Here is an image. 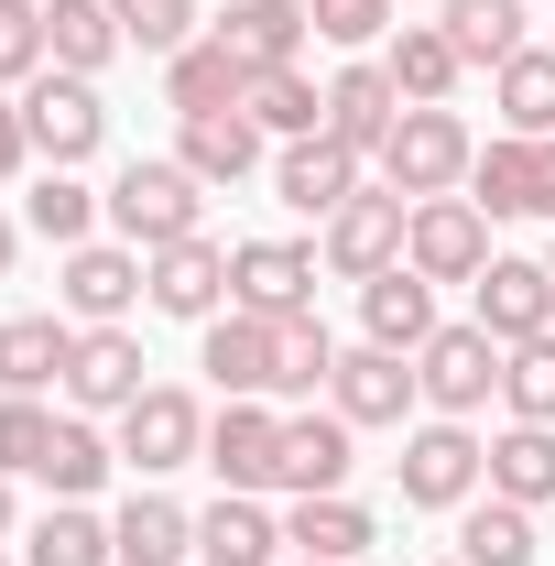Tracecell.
I'll return each mask as SVG.
<instances>
[{
  "instance_id": "obj_1",
  "label": "cell",
  "mask_w": 555,
  "mask_h": 566,
  "mask_svg": "<svg viewBox=\"0 0 555 566\" xmlns=\"http://www.w3.org/2000/svg\"><path fill=\"white\" fill-rule=\"evenodd\" d=\"M197 218H208V186H197L175 153L121 164V186H109V229H121L132 251H175V240H197Z\"/></svg>"
},
{
  "instance_id": "obj_2",
  "label": "cell",
  "mask_w": 555,
  "mask_h": 566,
  "mask_svg": "<svg viewBox=\"0 0 555 566\" xmlns=\"http://www.w3.org/2000/svg\"><path fill=\"white\" fill-rule=\"evenodd\" d=\"M370 164H381V186H392V197H458V186H469V164H480V142H469L458 109H404L392 142H381Z\"/></svg>"
},
{
  "instance_id": "obj_3",
  "label": "cell",
  "mask_w": 555,
  "mask_h": 566,
  "mask_svg": "<svg viewBox=\"0 0 555 566\" xmlns=\"http://www.w3.org/2000/svg\"><path fill=\"white\" fill-rule=\"evenodd\" d=\"M392 469H404V501H415V512H469L480 480H490V447H480L458 415H425L415 436H404V458H392Z\"/></svg>"
},
{
  "instance_id": "obj_4",
  "label": "cell",
  "mask_w": 555,
  "mask_h": 566,
  "mask_svg": "<svg viewBox=\"0 0 555 566\" xmlns=\"http://www.w3.org/2000/svg\"><path fill=\"white\" fill-rule=\"evenodd\" d=\"M22 132H33V153L55 164V175H76L98 142H109V109H98V76H66L44 66L33 87H22Z\"/></svg>"
},
{
  "instance_id": "obj_5",
  "label": "cell",
  "mask_w": 555,
  "mask_h": 566,
  "mask_svg": "<svg viewBox=\"0 0 555 566\" xmlns=\"http://www.w3.org/2000/svg\"><path fill=\"white\" fill-rule=\"evenodd\" d=\"M404 262L425 283H480L501 251H490V208L480 197H415V229H404Z\"/></svg>"
},
{
  "instance_id": "obj_6",
  "label": "cell",
  "mask_w": 555,
  "mask_h": 566,
  "mask_svg": "<svg viewBox=\"0 0 555 566\" xmlns=\"http://www.w3.org/2000/svg\"><path fill=\"white\" fill-rule=\"evenodd\" d=\"M404 229H415V197H392V186H359L338 218H327V240H316V262L338 283H370L404 262Z\"/></svg>"
},
{
  "instance_id": "obj_7",
  "label": "cell",
  "mask_w": 555,
  "mask_h": 566,
  "mask_svg": "<svg viewBox=\"0 0 555 566\" xmlns=\"http://www.w3.org/2000/svg\"><path fill=\"white\" fill-rule=\"evenodd\" d=\"M501 359H512V349H501L480 316H469V327H436V338L415 349V381H425V403H436V415L469 424L490 392H501Z\"/></svg>"
},
{
  "instance_id": "obj_8",
  "label": "cell",
  "mask_w": 555,
  "mask_h": 566,
  "mask_svg": "<svg viewBox=\"0 0 555 566\" xmlns=\"http://www.w3.org/2000/svg\"><path fill=\"white\" fill-rule=\"evenodd\" d=\"M208 370L229 403H273L283 392V316H251V305H229V316H208Z\"/></svg>"
},
{
  "instance_id": "obj_9",
  "label": "cell",
  "mask_w": 555,
  "mask_h": 566,
  "mask_svg": "<svg viewBox=\"0 0 555 566\" xmlns=\"http://www.w3.org/2000/svg\"><path fill=\"white\" fill-rule=\"evenodd\" d=\"M121 458H132L142 480H175L186 458H208V403L175 392V381H153L132 415H121Z\"/></svg>"
},
{
  "instance_id": "obj_10",
  "label": "cell",
  "mask_w": 555,
  "mask_h": 566,
  "mask_svg": "<svg viewBox=\"0 0 555 566\" xmlns=\"http://www.w3.org/2000/svg\"><path fill=\"white\" fill-rule=\"evenodd\" d=\"M218 294H229V251H218L208 229H197V240H175V251H142V305H153V316L208 327Z\"/></svg>"
},
{
  "instance_id": "obj_11",
  "label": "cell",
  "mask_w": 555,
  "mask_h": 566,
  "mask_svg": "<svg viewBox=\"0 0 555 566\" xmlns=\"http://www.w3.org/2000/svg\"><path fill=\"white\" fill-rule=\"evenodd\" d=\"M142 370H153V359H142V338H132V327H76L66 403H76V415H132L142 392H153Z\"/></svg>"
},
{
  "instance_id": "obj_12",
  "label": "cell",
  "mask_w": 555,
  "mask_h": 566,
  "mask_svg": "<svg viewBox=\"0 0 555 566\" xmlns=\"http://www.w3.org/2000/svg\"><path fill=\"white\" fill-rule=\"evenodd\" d=\"M327 403H338L348 424H404L425 403V381H415L404 349H370V338H359V349H338V370H327Z\"/></svg>"
},
{
  "instance_id": "obj_13",
  "label": "cell",
  "mask_w": 555,
  "mask_h": 566,
  "mask_svg": "<svg viewBox=\"0 0 555 566\" xmlns=\"http://www.w3.org/2000/svg\"><path fill=\"white\" fill-rule=\"evenodd\" d=\"M229 305H251V316H305V305H316V251H305V240H240V251H229Z\"/></svg>"
},
{
  "instance_id": "obj_14",
  "label": "cell",
  "mask_w": 555,
  "mask_h": 566,
  "mask_svg": "<svg viewBox=\"0 0 555 566\" xmlns=\"http://www.w3.org/2000/svg\"><path fill=\"white\" fill-rule=\"evenodd\" d=\"M359 175H370V164H359L338 132H305V142H283V153H273V197H283V208H305V218H338L348 197H359Z\"/></svg>"
},
{
  "instance_id": "obj_15",
  "label": "cell",
  "mask_w": 555,
  "mask_h": 566,
  "mask_svg": "<svg viewBox=\"0 0 555 566\" xmlns=\"http://www.w3.org/2000/svg\"><path fill=\"white\" fill-rule=\"evenodd\" d=\"M392 120H404V87H392V66H381V55H348V66L327 76V132H338L348 153L370 164V153L392 142Z\"/></svg>"
},
{
  "instance_id": "obj_16",
  "label": "cell",
  "mask_w": 555,
  "mask_h": 566,
  "mask_svg": "<svg viewBox=\"0 0 555 566\" xmlns=\"http://www.w3.org/2000/svg\"><path fill=\"white\" fill-rule=\"evenodd\" d=\"M142 305V251L132 240H76L66 251V316L76 327H121Z\"/></svg>"
},
{
  "instance_id": "obj_17",
  "label": "cell",
  "mask_w": 555,
  "mask_h": 566,
  "mask_svg": "<svg viewBox=\"0 0 555 566\" xmlns=\"http://www.w3.org/2000/svg\"><path fill=\"white\" fill-rule=\"evenodd\" d=\"M208 469H218V491H273V480H283V415H273V403H229V415H208Z\"/></svg>"
},
{
  "instance_id": "obj_18",
  "label": "cell",
  "mask_w": 555,
  "mask_h": 566,
  "mask_svg": "<svg viewBox=\"0 0 555 566\" xmlns=\"http://www.w3.org/2000/svg\"><path fill=\"white\" fill-rule=\"evenodd\" d=\"M348 436H359V424L338 415V403H327V415H283V480L273 491H348V469H359V447H348Z\"/></svg>"
},
{
  "instance_id": "obj_19",
  "label": "cell",
  "mask_w": 555,
  "mask_h": 566,
  "mask_svg": "<svg viewBox=\"0 0 555 566\" xmlns=\"http://www.w3.org/2000/svg\"><path fill=\"white\" fill-rule=\"evenodd\" d=\"M359 327H370V349H404V359H415L425 338H436V283H425L415 262L370 273V283H359Z\"/></svg>"
},
{
  "instance_id": "obj_20",
  "label": "cell",
  "mask_w": 555,
  "mask_h": 566,
  "mask_svg": "<svg viewBox=\"0 0 555 566\" xmlns=\"http://www.w3.org/2000/svg\"><path fill=\"white\" fill-rule=\"evenodd\" d=\"M283 545H294V556H316V566H359L370 545H381V523H370L348 491H305L294 512H283Z\"/></svg>"
},
{
  "instance_id": "obj_21",
  "label": "cell",
  "mask_w": 555,
  "mask_h": 566,
  "mask_svg": "<svg viewBox=\"0 0 555 566\" xmlns=\"http://www.w3.org/2000/svg\"><path fill=\"white\" fill-rule=\"evenodd\" d=\"M381 66H392V87H404V109H447V98H458V76H469V55L447 44V22H392Z\"/></svg>"
},
{
  "instance_id": "obj_22",
  "label": "cell",
  "mask_w": 555,
  "mask_h": 566,
  "mask_svg": "<svg viewBox=\"0 0 555 566\" xmlns=\"http://www.w3.org/2000/svg\"><path fill=\"white\" fill-rule=\"evenodd\" d=\"M175 164H186L197 186H251V175H262V120H251V109H208V120L175 132Z\"/></svg>"
},
{
  "instance_id": "obj_23",
  "label": "cell",
  "mask_w": 555,
  "mask_h": 566,
  "mask_svg": "<svg viewBox=\"0 0 555 566\" xmlns=\"http://www.w3.org/2000/svg\"><path fill=\"white\" fill-rule=\"evenodd\" d=\"M480 327L501 338V349L545 338V327H555V273H545V262H490V273H480Z\"/></svg>"
},
{
  "instance_id": "obj_24",
  "label": "cell",
  "mask_w": 555,
  "mask_h": 566,
  "mask_svg": "<svg viewBox=\"0 0 555 566\" xmlns=\"http://www.w3.org/2000/svg\"><path fill=\"white\" fill-rule=\"evenodd\" d=\"M164 98H175V120H208V109H240L251 98V66L218 44V33H197L186 55H164Z\"/></svg>"
},
{
  "instance_id": "obj_25",
  "label": "cell",
  "mask_w": 555,
  "mask_h": 566,
  "mask_svg": "<svg viewBox=\"0 0 555 566\" xmlns=\"http://www.w3.org/2000/svg\"><path fill=\"white\" fill-rule=\"evenodd\" d=\"M109 545H121V566H186L197 556V512L164 501V491H132L109 512Z\"/></svg>"
},
{
  "instance_id": "obj_26",
  "label": "cell",
  "mask_w": 555,
  "mask_h": 566,
  "mask_svg": "<svg viewBox=\"0 0 555 566\" xmlns=\"http://www.w3.org/2000/svg\"><path fill=\"white\" fill-rule=\"evenodd\" d=\"M305 33H316V22H305V0H229V11H218V44H229L251 76H262V66H294V55H305Z\"/></svg>"
},
{
  "instance_id": "obj_27",
  "label": "cell",
  "mask_w": 555,
  "mask_h": 566,
  "mask_svg": "<svg viewBox=\"0 0 555 566\" xmlns=\"http://www.w3.org/2000/svg\"><path fill=\"white\" fill-rule=\"evenodd\" d=\"M197 556L208 566H273L283 556V523L262 512V491H218L197 512Z\"/></svg>"
},
{
  "instance_id": "obj_28",
  "label": "cell",
  "mask_w": 555,
  "mask_h": 566,
  "mask_svg": "<svg viewBox=\"0 0 555 566\" xmlns=\"http://www.w3.org/2000/svg\"><path fill=\"white\" fill-rule=\"evenodd\" d=\"M76 327L66 316H0V392H66Z\"/></svg>"
},
{
  "instance_id": "obj_29",
  "label": "cell",
  "mask_w": 555,
  "mask_h": 566,
  "mask_svg": "<svg viewBox=\"0 0 555 566\" xmlns=\"http://www.w3.org/2000/svg\"><path fill=\"white\" fill-rule=\"evenodd\" d=\"M545 556V534H534V512H523V501H469V512H458V566H534Z\"/></svg>"
},
{
  "instance_id": "obj_30",
  "label": "cell",
  "mask_w": 555,
  "mask_h": 566,
  "mask_svg": "<svg viewBox=\"0 0 555 566\" xmlns=\"http://www.w3.org/2000/svg\"><path fill=\"white\" fill-rule=\"evenodd\" d=\"M490 491L523 501V512H545L555 501V424H501V436H490Z\"/></svg>"
},
{
  "instance_id": "obj_31",
  "label": "cell",
  "mask_w": 555,
  "mask_h": 566,
  "mask_svg": "<svg viewBox=\"0 0 555 566\" xmlns=\"http://www.w3.org/2000/svg\"><path fill=\"white\" fill-rule=\"evenodd\" d=\"M490 98H501V132L512 142H555V44H523Z\"/></svg>"
},
{
  "instance_id": "obj_32",
  "label": "cell",
  "mask_w": 555,
  "mask_h": 566,
  "mask_svg": "<svg viewBox=\"0 0 555 566\" xmlns=\"http://www.w3.org/2000/svg\"><path fill=\"white\" fill-rule=\"evenodd\" d=\"M44 44H55L66 76H98L121 55V11H109V0H44Z\"/></svg>"
},
{
  "instance_id": "obj_33",
  "label": "cell",
  "mask_w": 555,
  "mask_h": 566,
  "mask_svg": "<svg viewBox=\"0 0 555 566\" xmlns=\"http://www.w3.org/2000/svg\"><path fill=\"white\" fill-rule=\"evenodd\" d=\"M240 109H251V120H262L273 142H305V132H327V87H316L305 66H262Z\"/></svg>"
},
{
  "instance_id": "obj_34",
  "label": "cell",
  "mask_w": 555,
  "mask_h": 566,
  "mask_svg": "<svg viewBox=\"0 0 555 566\" xmlns=\"http://www.w3.org/2000/svg\"><path fill=\"white\" fill-rule=\"evenodd\" d=\"M22 566H121V545H109V523H98L87 501H55V512L33 523Z\"/></svg>"
},
{
  "instance_id": "obj_35",
  "label": "cell",
  "mask_w": 555,
  "mask_h": 566,
  "mask_svg": "<svg viewBox=\"0 0 555 566\" xmlns=\"http://www.w3.org/2000/svg\"><path fill=\"white\" fill-rule=\"evenodd\" d=\"M447 44L469 55V66H512L523 55V0H447Z\"/></svg>"
},
{
  "instance_id": "obj_36",
  "label": "cell",
  "mask_w": 555,
  "mask_h": 566,
  "mask_svg": "<svg viewBox=\"0 0 555 566\" xmlns=\"http://www.w3.org/2000/svg\"><path fill=\"white\" fill-rule=\"evenodd\" d=\"M55 403L44 392H0V480H44V458H55Z\"/></svg>"
},
{
  "instance_id": "obj_37",
  "label": "cell",
  "mask_w": 555,
  "mask_h": 566,
  "mask_svg": "<svg viewBox=\"0 0 555 566\" xmlns=\"http://www.w3.org/2000/svg\"><path fill=\"white\" fill-rule=\"evenodd\" d=\"M469 197H480L490 218H534V142H490L480 164H469Z\"/></svg>"
},
{
  "instance_id": "obj_38",
  "label": "cell",
  "mask_w": 555,
  "mask_h": 566,
  "mask_svg": "<svg viewBox=\"0 0 555 566\" xmlns=\"http://www.w3.org/2000/svg\"><path fill=\"white\" fill-rule=\"evenodd\" d=\"M109 458H121V447H109L87 415H66V424H55V458H44V491H55V501H87L98 480H109Z\"/></svg>"
},
{
  "instance_id": "obj_39",
  "label": "cell",
  "mask_w": 555,
  "mask_h": 566,
  "mask_svg": "<svg viewBox=\"0 0 555 566\" xmlns=\"http://www.w3.org/2000/svg\"><path fill=\"white\" fill-rule=\"evenodd\" d=\"M22 218H33V229H44V240H55V251H76V240H87V229H98V218H109V197H87V186H76V175H55V164H44V186H33V197H22Z\"/></svg>"
},
{
  "instance_id": "obj_40",
  "label": "cell",
  "mask_w": 555,
  "mask_h": 566,
  "mask_svg": "<svg viewBox=\"0 0 555 566\" xmlns=\"http://www.w3.org/2000/svg\"><path fill=\"white\" fill-rule=\"evenodd\" d=\"M501 403H512V424H555V327L501 359Z\"/></svg>"
},
{
  "instance_id": "obj_41",
  "label": "cell",
  "mask_w": 555,
  "mask_h": 566,
  "mask_svg": "<svg viewBox=\"0 0 555 566\" xmlns=\"http://www.w3.org/2000/svg\"><path fill=\"white\" fill-rule=\"evenodd\" d=\"M109 11H121V44H142V55H186L208 22L197 0H109Z\"/></svg>"
},
{
  "instance_id": "obj_42",
  "label": "cell",
  "mask_w": 555,
  "mask_h": 566,
  "mask_svg": "<svg viewBox=\"0 0 555 566\" xmlns=\"http://www.w3.org/2000/svg\"><path fill=\"white\" fill-rule=\"evenodd\" d=\"M44 66H55V44H44V0H0V87H33Z\"/></svg>"
},
{
  "instance_id": "obj_43",
  "label": "cell",
  "mask_w": 555,
  "mask_h": 566,
  "mask_svg": "<svg viewBox=\"0 0 555 566\" xmlns=\"http://www.w3.org/2000/svg\"><path fill=\"white\" fill-rule=\"evenodd\" d=\"M392 11H404V0H305L316 44H338V55H370V44L392 33Z\"/></svg>"
},
{
  "instance_id": "obj_44",
  "label": "cell",
  "mask_w": 555,
  "mask_h": 566,
  "mask_svg": "<svg viewBox=\"0 0 555 566\" xmlns=\"http://www.w3.org/2000/svg\"><path fill=\"white\" fill-rule=\"evenodd\" d=\"M327 370H338V338L316 327V305L283 316V392H327Z\"/></svg>"
},
{
  "instance_id": "obj_45",
  "label": "cell",
  "mask_w": 555,
  "mask_h": 566,
  "mask_svg": "<svg viewBox=\"0 0 555 566\" xmlns=\"http://www.w3.org/2000/svg\"><path fill=\"white\" fill-rule=\"evenodd\" d=\"M22 164H33V132H22V98H11V87H0V186H11V175H22Z\"/></svg>"
},
{
  "instance_id": "obj_46",
  "label": "cell",
  "mask_w": 555,
  "mask_h": 566,
  "mask_svg": "<svg viewBox=\"0 0 555 566\" xmlns=\"http://www.w3.org/2000/svg\"><path fill=\"white\" fill-rule=\"evenodd\" d=\"M534 218H555V142H534Z\"/></svg>"
},
{
  "instance_id": "obj_47",
  "label": "cell",
  "mask_w": 555,
  "mask_h": 566,
  "mask_svg": "<svg viewBox=\"0 0 555 566\" xmlns=\"http://www.w3.org/2000/svg\"><path fill=\"white\" fill-rule=\"evenodd\" d=\"M11 251H22V229H11V218H0V273H11Z\"/></svg>"
},
{
  "instance_id": "obj_48",
  "label": "cell",
  "mask_w": 555,
  "mask_h": 566,
  "mask_svg": "<svg viewBox=\"0 0 555 566\" xmlns=\"http://www.w3.org/2000/svg\"><path fill=\"white\" fill-rule=\"evenodd\" d=\"M0 545H11V480H0Z\"/></svg>"
},
{
  "instance_id": "obj_49",
  "label": "cell",
  "mask_w": 555,
  "mask_h": 566,
  "mask_svg": "<svg viewBox=\"0 0 555 566\" xmlns=\"http://www.w3.org/2000/svg\"><path fill=\"white\" fill-rule=\"evenodd\" d=\"M545 273H555V251H545Z\"/></svg>"
},
{
  "instance_id": "obj_50",
  "label": "cell",
  "mask_w": 555,
  "mask_h": 566,
  "mask_svg": "<svg viewBox=\"0 0 555 566\" xmlns=\"http://www.w3.org/2000/svg\"><path fill=\"white\" fill-rule=\"evenodd\" d=\"M294 566H316V556H294Z\"/></svg>"
},
{
  "instance_id": "obj_51",
  "label": "cell",
  "mask_w": 555,
  "mask_h": 566,
  "mask_svg": "<svg viewBox=\"0 0 555 566\" xmlns=\"http://www.w3.org/2000/svg\"><path fill=\"white\" fill-rule=\"evenodd\" d=\"M436 11H447V0H436Z\"/></svg>"
},
{
  "instance_id": "obj_52",
  "label": "cell",
  "mask_w": 555,
  "mask_h": 566,
  "mask_svg": "<svg viewBox=\"0 0 555 566\" xmlns=\"http://www.w3.org/2000/svg\"><path fill=\"white\" fill-rule=\"evenodd\" d=\"M447 566H458V556H447Z\"/></svg>"
},
{
  "instance_id": "obj_53",
  "label": "cell",
  "mask_w": 555,
  "mask_h": 566,
  "mask_svg": "<svg viewBox=\"0 0 555 566\" xmlns=\"http://www.w3.org/2000/svg\"><path fill=\"white\" fill-rule=\"evenodd\" d=\"M0 566H11V556H0Z\"/></svg>"
}]
</instances>
